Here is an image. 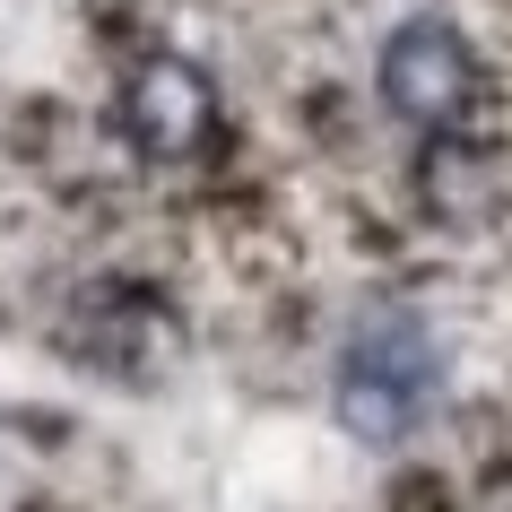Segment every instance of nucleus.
Masks as SVG:
<instances>
[{
  "instance_id": "nucleus-3",
  "label": "nucleus",
  "mask_w": 512,
  "mask_h": 512,
  "mask_svg": "<svg viewBox=\"0 0 512 512\" xmlns=\"http://www.w3.org/2000/svg\"><path fill=\"white\" fill-rule=\"evenodd\" d=\"M122 131H131L139 157H157V165H183L209 148L217 131V87L200 61L183 53H148L131 70V87H122Z\"/></svg>"
},
{
  "instance_id": "nucleus-2",
  "label": "nucleus",
  "mask_w": 512,
  "mask_h": 512,
  "mask_svg": "<svg viewBox=\"0 0 512 512\" xmlns=\"http://www.w3.org/2000/svg\"><path fill=\"white\" fill-rule=\"evenodd\" d=\"M382 105L417 131H452L478 105V53L452 18H408L382 44Z\"/></svg>"
},
{
  "instance_id": "nucleus-1",
  "label": "nucleus",
  "mask_w": 512,
  "mask_h": 512,
  "mask_svg": "<svg viewBox=\"0 0 512 512\" xmlns=\"http://www.w3.org/2000/svg\"><path fill=\"white\" fill-rule=\"evenodd\" d=\"M434 391H443V356H434L426 322H408V313L365 322L348 339V356H339V426L356 443H374V452H391V443H408L426 426Z\"/></svg>"
}]
</instances>
